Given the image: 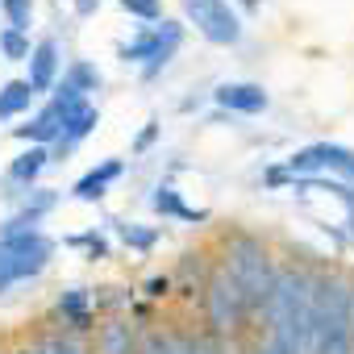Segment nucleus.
Here are the masks:
<instances>
[{"mask_svg":"<svg viewBox=\"0 0 354 354\" xmlns=\"http://www.w3.org/2000/svg\"><path fill=\"white\" fill-rule=\"evenodd\" d=\"M138 325L129 317H104L92 333V354H138Z\"/></svg>","mask_w":354,"mask_h":354,"instance_id":"dca6fc26","label":"nucleus"},{"mask_svg":"<svg viewBox=\"0 0 354 354\" xmlns=\"http://www.w3.org/2000/svg\"><path fill=\"white\" fill-rule=\"evenodd\" d=\"M213 250H184V259H180V267L171 271V283H175V292H180L188 304H196L201 300V288H205V279H209V271H213Z\"/></svg>","mask_w":354,"mask_h":354,"instance_id":"2eb2a0df","label":"nucleus"},{"mask_svg":"<svg viewBox=\"0 0 354 354\" xmlns=\"http://www.w3.org/2000/svg\"><path fill=\"white\" fill-rule=\"evenodd\" d=\"M46 167H50V150H46V146H26V150L9 162V171H5V184L13 188L9 196L17 201V196H26L30 188H38V180H42Z\"/></svg>","mask_w":354,"mask_h":354,"instance_id":"4468645a","label":"nucleus"},{"mask_svg":"<svg viewBox=\"0 0 354 354\" xmlns=\"http://www.w3.org/2000/svg\"><path fill=\"white\" fill-rule=\"evenodd\" d=\"M117 9H121V13H129L138 26H158V21L167 17L162 0H117Z\"/></svg>","mask_w":354,"mask_h":354,"instance_id":"a878e982","label":"nucleus"},{"mask_svg":"<svg viewBox=\"0 0 354 354\" xmlns=\"http://www.w3.org/2000/svg\"><path fill=\"white\" fill-rule=\"evenodd\" d=\"M150 304H162V300H171L175 296V283H171V271H158V275H146V283L138 288Z\"/></svg>","mask_w":354,"mask_h":354,"instance_id":"bb28decb","label":"nucleus"},{"mask_svg":"<svg viewBox=\"0 0 354 354\" xmlns=\"http://www.w3.org/2000/svg\"><path fill=\"white\" fill-rule=\"evenodd\" d=\"M158 133H162V121H158V117H150V121L138 129V138L129 142V154H146V150L158 142Z\"/></svg>","mask_w":354,"mask_h":354,"instance_id":"cd10ccee","label":"nucleus"},{"mask_svg":"<svg viewBox=\"0 0 354 354\" xmlns=\"http://www.w3.org/2000/svg\"><path fill=\"white\" fill-rule=\"evenodd\" d=\"M96 308H92V288H63L50 304V325L67 329V333H80V337H92L96 333Z\"/></svg>","mask_w":354,"mask_h":354,"instance_id":"6e6552de","label":"nucleus"},{"mask_svg":"<svg viewBox=\"0 0 354 354\" xmlns=\"http://www.w3.org/2000/svg\"><path fill=\"white\" fill-rule=\"evenodd\" d=\"M59 133H63V113L46 100V104H38L30 117H26V125H13V138L17 142H26V146H55L59 142Z\"/></svg>","mask_w":354,"mask_h":354,"instance_id":"f3484780","label":"nucleus"},{"mask_svg":"<svg viewBox=\"0 0 354 354\" xmlns=\"http://www.w3.org/2000/svg\"><path fill=\"white\" fill-rule=\"evenodd\" d=\"M34 50V38L21 30H0V59L5 63H26Z\"/></svg>","mask_w":354,"mask_h":354,"instance_id":"393cba45","label":"nucleus"},{"mask_svg":"<svg viewBox=\"0 0 354 354\" xmlns=\"http://www.w3.org/2000/svg\"><path fill=\"white\" fill-rule=\"evenodd\" d=\"M292 180H337L354 188V150L342 142H308L279 162Z\"/></svg>","mask_w":354,"mask_h":354,"instance_id":"423d86ee","label":"nucleus"},{"mask_svg":"<svg viewBox=\"0 0 354 354\" xmlns=\"http://www.w3.org/2000/svg\"><path fill=\"white\" fill-rule=\"evenodd\" d=\"M213 104L230 117H259L271 109V96L263 84H250V80H225L213 88Z\"/></svg>","mask_w":354,"mask_h":354,"instance_id":"9d476101","label":"nucleus"},{"mask_svg":"<svg viewBox=\"0 0 354 354\" xmlns=\"http://www.w3.org/2000/svg\"><path fill=\"white\" fill-rule=\"evenodd\" d=\"M55 209H59V192H55V188H30L26 196H17V209L0 221V238L42 230V221H46Z\"/></svg>","mask_w":354,"mask_h":354,"instance_id":"1a4fd4ad","label":"nucleus"},{"mask_svg":"<svg viewBox=\"0 0 354 354\" xmlns=\"http://www.w3.org/2000/svg\"><path fill=\"white\" fill-rule=\"evenodd\" d=\"M96 125H100V109H96L92 100L67 109V113H63V133H59V142L50 146V162H63L80 142H88V138L96 133Z\"/></svg>","mask_w":354,"mask_h":354,"instance_id":"f8f14e48","label":"nucleus"},{"mask_svg":"<svg viewBox=\"0 0 354 354\" xmlns=\"http://www.w3.org/2000/svg\"><path fill=\"white\" fill-rule=\"evenodd\" d=\"M350 342H354V279H350Z\"/></svg>","mask_w":354,"mask_h":354,"instance_id":"2f4dec72","label":"nucleus"},{"mask_svg":"<svg viewBox=\"0 0 354 354\" xmlns=\"http://www.w3.org/2000/svg\"><path fill=\"white\" fill-rule=\"evenodd\" d=\"M184 26H192L209 46H238L246 34V21L230 0H180Z\"/></svg>","mask_w":354,"mask_h":354,"instance_id":"0eeeda50","label":"nucleus"},{"mask_svg":"<svg viewBox=\"0 0 354 354\" xmlns=\"http://www.w3.org/2000/svg\"><path fill=\"white\" fill-rule=\"evenodd\" d=\"M196 308H201V329H209V333H217V337L242 342V337L254 329V317H250V308H246L238 283L221 271V263H213V271H209V279H205V288H201Z\"/></svg>","mask_w":354,"mask_h":354,"instance_id":"7ed1b4c3","label":"nucleus"},{"mask_svg":"<svg viewBox=\"0 0 354 354\" xmlns=\"http://www.w3.org/2000/svg\"><path fill=\"white\" fill-rule=\"evenodd\" d=\"M184 34H188V26L175 21V17H162L158 26H138V34L129 42H117V59L129 63V67H142V80L150 84L167 71V63L175 55H180Z\"/></svg>","mask_w":354,"mask_h":354,"instance_id":"20e7f679","label":"nucleus"},{"mask_svg":"<svg viewBox=\"0 0 354 354\" xmlns=\"http://www.w3.org/2000/svg\"><path fill=\"white\" fill-rule=\"evenodd\" d=\"M350 271L337 263L313 267L308 279V329L304 350L308 354H354L350 342Z\"/></svg>","mask_w":354,"mask_h":354,"instance_id":"f257e3e1","label":"nucleus"},{"mask_svg":"<svg viewBox=\"0 0 354 354\" xmlns=\"http://www.w3.org/2000/svg\"><path fill=\"white\" fill-rule=\"evenodd\" d=\"M34 9H38V0H0L5 30H21V34H30V26H34Z\"/></svg>","mask_w":354,"mask_h":354,"instance_id":"b1692460","label":"nucleus"},{"mask_svg":"<svg viewBox=\"0 0 354 354\" xmlns=\"http://www.w3.org/2000/svg\"><path fill=\"white\" fill-rule=\"evenodd\" d=\"M150 209L167 221V217H175V221H184V213H188V205H184V192L175 188L171 180H162L154 192H150Z\"/></svg>","mask_w":354,"mask_h":354,"instance_id":"4be33fe9","label":"nucleus"},{"mask_svg":"<svg viewBox=\"0 0 354 354\" xmlns=\"http://www.w3.org/2000/svg\"><path fill=\"white\" fill-rule=\"evenodd\" d=\"M125 175V158H100L96 167H88L80 180L71 184V201H80V205H100L104 196H109V188Z\"/></svg>","mask_w":354,"mask_h":354,"instance_id":"ddd939ff","label":"nucleus"},{"mask_svg":"<svg viewBox=\"0 0 354 354\" xmlns=\"http://www.w3.org/2000/svg\"><path fill=\"white\" fill-rule=\"evenodd\" d=\"M30 350H34V354H92V337L67 333V329H59V325L46 321L42 329H34Z\"/></svg>","mask_w":354,"mask_h":354,"instance_id":"a211bd4d","label":"nucleus"},{"mask_svg":"<svg viewBox=\"0 0 354 354\" xmlns=\"http://www.w3.org/2000/svg\"><path fill=\"white\" fill-rule=\"evenodd\" d=\"M38 104L34 88L17 75V80H5L0 84V121H17V117H30Z\"/></svg>","mask_w":354,"mask_h":354,"instance_id":"aec40b11","label":"nucleus"},{"mask_svg":"<svg viewBox=\"0 0 354 354\" xmlns=\"http://www.w3.org/2000/svg\"><path fill=\"white\" fill-rule=\"evenodd\" d=\"M63 75V50H59V38H38L30 59H26V84L34 88V96H50V88L59 84Z\"/></svg>","mask_w":354,"mask_h":354,"instance_id":"9b49d317","label":"nucleus"},{"mask_svg":"<svg viewBox=\"0 0 354 354\" xmlns=\"http://www.w3.org/2000/svg\"><path fill=\"white\" fill-rule=\"evenodd\" d=\"M100 5H104V0H75L71 9H75V17H96V13H100Z\"/></svg>","mask_w":354,"mask_h":354,"instance_id":"c756f323","label":"nucleus"},{"mask_svg":"<svg viewBox=\"0 0 354 354\" xmlns=\"http://www.w3.org/2000/svg\"><path fill=\"white\" fill-rule=\"evenodd\" d=\"M263 188H292V175L275 162V167H267V171H263Z\"/></svg>","mask_w":354,"mask_h":354,"instance_id":"c85d7f7f","label":"nucleus"},{"mask_svg":"<svg viewBox=\"0 0 354 354\" xmlns=\"http://www.w3.org/2000/svg\"><path fill=\"white\" fill-rule=\"evenodd\" d=\"M213 259L238 283V292H242V300H246V308H250V317L259 325L263 321V308H267V296H271V283H275V267H279L271 242L263 234H254V230L230 225V234H221Z\"/></svg>","mask_w":354,"mask_h":354,"instance_id":"f03ea898","label":"nucleus"},{"mask_svg":"<svg viewBox=\"0 0 354 354\" xmlns=\"http://www.w3.org/2000/svg\"><path fill=\"white\" fill-rule=\"evenodd\" d=\"M55 259V242L34 230V234H13V238H0V296L17 283L38 279Z\"/></svg>","mask_w":354,"mask_h":354,"instance_id":"39448f33","label":"nucleus"},{"mask_svg":"<svg viewBox=\"0 0 354 354\" xmlns=\"http://www.w3.org/2000/svg\"><path fill=\"white\" fill-rule=\"evenodd\" d=\"M109 230H113V238H117L125 250H133V254H150V250L162 242V225H142V221L113 217V221H109Z\"/></svg>","mask_w":354,"mask_h":354,"instance_id":"6ab92c4d","label":"nucleus"},{"mask_svg":"<svg viewBox=\"0 0 354 354\" xmlns=\"http://www.w3.org/2000/svg\"><path fill=\"white\" fill-rule=\"evenodd\" d=\"M63 80H71L88 100H92V92H100L104 88V75H100V67L96 63H88V59H71L67 67H63Z\"/></svg>","mask_w":354,"mask_h":354,"instance_id":"5701e85b","label":"nucleus"},{"mask_svg":"<svg viewBox=\"0 0 354 354\" xmlns=\"http://www.w3.org/2000/svg\"><path fill=\"white\" fill-rule=\"evenodd\" d=\"M63 246H71V250H80L88 263H104V259H113V238L104 234V230H80V234H67L63 238Z\"/></svg>","mask_w":354,"mask_h":354,"instance_id":"412c9836","label":"nucleus"},{"mask_svg":"<svg viewBox=\"0 0 354 354\" xmlns=\"http://www.w3.org/2000/svg\"><path fill=\"white\" fill-rule=\"evenodd\" d=\"M230 5H234L238 17H242V13H259V9H263V0H230Z\"/></svg>","mask_w":354,"mask_h":354,"instance_id":"7c9ffc66","label":"nucleus"}]
</instances>
